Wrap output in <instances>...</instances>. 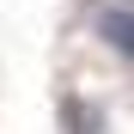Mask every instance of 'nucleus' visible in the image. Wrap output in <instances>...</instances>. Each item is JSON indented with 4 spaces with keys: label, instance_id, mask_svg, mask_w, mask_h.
<instances>
[{
    "label": "nucleus",
    "instance_id": "f257e3e1",
    "mask_svg": "<svg viewBox=\"0 0 134 134\" xmlns=\"http://www.w3.org/2000/svg\"><path fill=\"white\" fill-rule=\"evenodd\" d=\"M92 31L98 43H110L128 67H134V6H122V0H104V6L92 12Z\"/></svg>",
    "mask_w": 134,
    "mask_h": 134
},
{
    "label": "nucleus",
    "instance_id": "f03ea898",
    "mask_svg": "<svg viewBox=\"0 0 134 134\" xmlns=\"http://www.w3.org/2000/svg\"><path fill=\"white\" fill-rule=\"evenodd\" d=\"M61 128L67 134H104V116H98V104H85V98H61Z\"/></svg>",
    "mask_w": 134,
    "mask_h": 134
}]
</instances>
